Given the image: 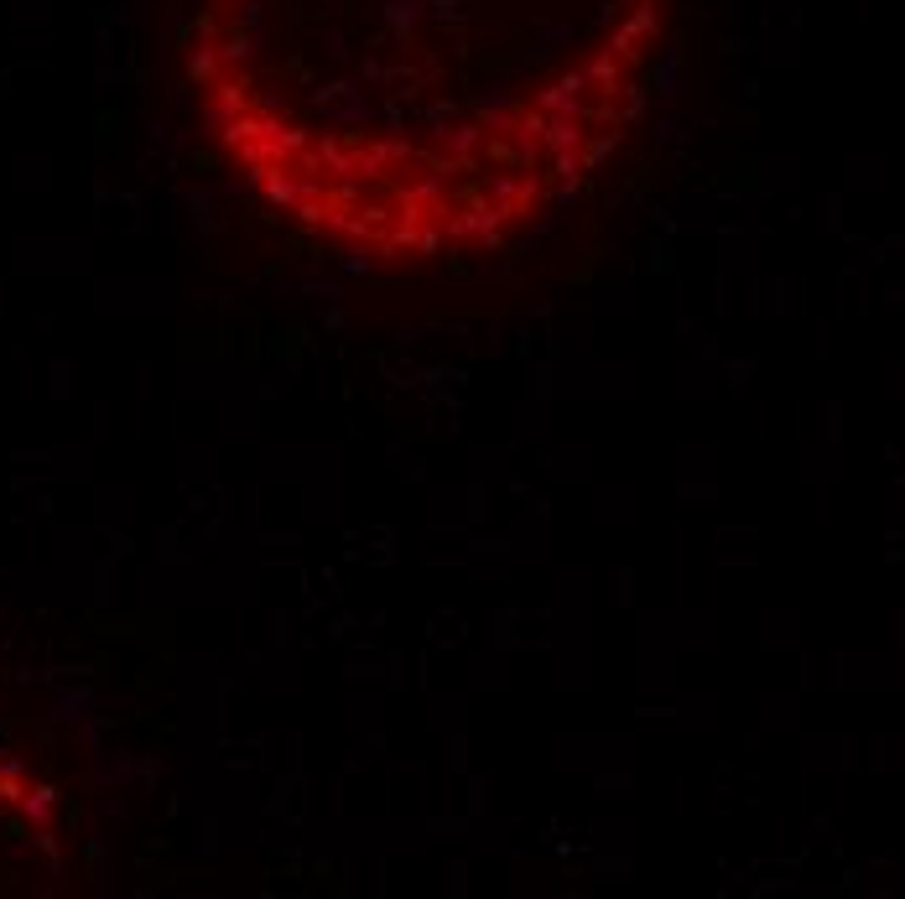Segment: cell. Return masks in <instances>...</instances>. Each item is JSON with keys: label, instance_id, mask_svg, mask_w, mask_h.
I'll return each instance as SVG.
<instances>
[{"label": "cell", "instance_id": "1", "mask_svg": "<svg viewBox=\"0 0 905 899\" xmlns=\"http://www.w3.org/2000/svg\"><path fill=\"white\" fill-rule=\"evenodd\" d=\"M666 0H193L183 84L281 224L370 266L505 250L593 188Z\"/></svg>", "mask_w": 905, "mask_h": 899}, {"label": "cell", "instance_id": "2", "mask_svg": "<svg viewBox=\"0 0 905 899\" xmlns=\"http://www.w3.org/2000/svg\"><path fill=\"white\" fill-rule=\"evenodd\" d=\"M63 879V806L32 764L0 749V894L53 889Z\"/></svg>", "mask_w": 905, "mask_h": 899}]
</instances>
